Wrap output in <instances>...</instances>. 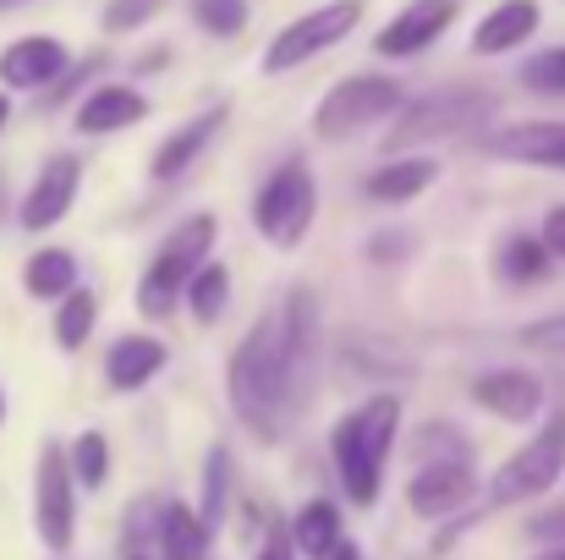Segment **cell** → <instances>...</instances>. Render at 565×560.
<instances>
[{"label": "cell", "mask_w": 565, "mask_h": 560, "mask_svg": "<svg viewBox=\"0 0 565 560\" xmlns=\"http://www.w3.org/2000/svg\"><path fill=\"white\" fill-rule=\"evenodd\" d=\"M401 429V401L390 390L369 395L363 406H352L335 429H330V456H335V478L347 489L352 506H374L379 484H384V462Z\"/></svg>", "instance_id": "obj_1"}, {"label": "cell", "mask_w": 565, "mask_h": 560, "mask_svg": "<svg viewBox=\"0 0 565 560\" xmlns=\"http://www.w3.org/2000/svg\"><path fill=\"white\" fill-rule=\"evenodd\" d=\"M225 390H231V412L258 434V440H280L286 423V384H280V347H275V314L258 319L231 363H225Z\"/></svg>", "instance_id": "obj_2"}, {"label": "cell", "mask_w": 565, "mask_h": 560, "mask_svg": "<svg viewBox=\"0 0 565 560\" xmlns=\"http://www.w3.org/2000/svg\"><path fill=\"white\" fill-rule=\"evenodd\" d=\"M214 236H220V220L214 214H192L154 247V258H149L143 281H138V314L143 319H166L182 303V286H188L192 270L209 258Z\"/></svg>", "instance_id": "obj_3"}, {"label": "cell", "mask_w": 565, "mask_h": 560, "mask_svg": "<svg viewBox=\"0 0 565 560\" xmlns=\"http://www.w3.org/2000/svg\"><path fill=\"white\" fill-rule=\"evenodd\" d=\"M313 214H319V187H313L308 160H286L269 182L258 187V198H253L258 236L275 242V247H286V253L313 231Z\"/></svg>", "instance_id": "obj_4"}, {"label": "cell", "mask_w": 565, "mask_h": 560, "mask_svg": "<svg viewBox=\"0 0 565 560\" xmlns=\"http://www.w3.org/2000/svg\"><path fill=\"white\" fill-rule=\"evenodd\" d=\"M494 110H500V99H494L489 88L456 83V88H439V94H423L417 105H406L401 121H395V133H390V144H395V149H412V144L456 138L461 127H478V121H489Z\"/></svg>", "instance_id": "obj_5"}, {"label": "cell", "mask_w": 565, "mask_h": 560, "mask_svg": "<svg viewBox=\"0 0 565 560\" xmlns=\"http://www.w3.org/2000/svg\"><path fill=\"white\" fill-rule=\"evenodd\" d=\"M275 347H280V384H286V412L308 406L313 373H319V303L308 286H291L286 308L275 314Z\"/></svg>", "instance_id": "obj_6"}, {"label": "cell", "mask_w": 565, "mask_h": 560, "mask_svg": "<svg viewBox=\"0 0 565 560\" xmlns=\"http://www.w3.org/2000/svg\"><path fill=\"white\" fill-rule=\"evenodd\" d=\"M565 473V418L555 412L494 478H489V506H522V500H539L561 484Z\"/></svg>", "instance_id": "obj_7"}, {"label": "cell", "mask_w": 565, "mask_h": 560, "mask_svg": "<svg viewBox=\"0 0 565 560\" xmlns=\"http://www.w3.org/2000/svg\"><path fill=\"white\" fill-rule=\"evenodd\" d=\"M401 99H406L401 83L384 77V72L341 77V83L319 99V110H313V133H319V138H352V133H363V127L384 121L390 110H401Z\"/></svg>", "instance_id": "obj_8"}, {"label": "cell", "mask_w": 565, "mask_h": 560, "mask_svg": "<svg viewBox=\"0 0 565 560\" xmlns=\"http://www.w3.org/2000/svg\"><path fill=\"white\" fill-rule=\"evenodd\" d=\"M358 22H363V0H330V6H319V11L286 22V28L269 39V50H264V72L275 77V72H297V66H308L313 55L335 50Z\"/></svg>", "instance_id": "obj_9"}, {"label": "cell", "mask_w": 565, "mask_h": 560, "mask_svg": "<svg viewBox=\"0 0 565 560\" xmlns=\"http://www.w3.org/2000/svg\"><path fill=\"white\" fill-rule=\"evenodd\" d=\"M33 528L44 550H72L77 539V478L66 462V445L44 440L39 445V473H33Z\"/></svg>", "instance_id": "obj_10"}, {"label": "cell", "mask_w": 565, "mask_h": 560, "mask_svg": "<svg viewBox=\"0 0 565 560\" xmlns=\"http://www.w3.org/2000/svg\"><path fill=\"white\" fill-rule=\"evenodd\" d=\"M77 192H83V160H77V155H50L44 171L28 182L22 203H17V225L33 231V236L50 231V225H61V220L72 214Z\"/></svg>", "instance_id": "obj_11"}, {"label": "cell", "mask_w": 565, "mask_h": 560, "mask_svg": "<svg viewBox=\"0 0 565 560\" xmlns=\"http://www.w3.org/2000/svg\"><path fill=\"white\" fill-rule=\"evenodd\" d=\"M472 495H478V478H472V462H467V456H434V462H423V467L412 473V484H406V506H412L417 517H428V522L456 517Z\"/></svg>", "instance_id": "obj_12"}, {"label": "cell", "mask_w": 565, "mask_h": 560, "mask_svg": "<svg viewBox=\"0 0 565 560\" xmlns=\"http://www.w3.org/2000/svg\"><path fill=\"white\" fill-rule=\"evenodd\" d=\"M66 66H72V50L55 33H28V39H11L0 50V83H6V94H44L50 83H61Z\"/></svg>", "instance_id": "obj_13"}, {"label": "cell", "mask_w": 565, "mask_h": 560, "mask_svg": "<svg viewBox=\"0 0 565 560\" xmlns=\"http://www.w3.org/2000/svg\"><path fill=\"white\" fill-rule=\"evenodd\" d=\"M456 22V0H412L401 17H390L384 28H379L374 50L379 55H390V61H406V55H423L445 28Z\"/></svg>", "instance_id": "obj_14"}, {"label": "cell", "mask_w": 565, "mask_h": 560, "mask_svg": "<svg viewBox=\"0 0 565 560\" xmlns=\"http://www.w3.org/2000/svg\"><path fill=\"white\" fill-rule=\"evenodd\" d=\"M472 401L505 423H527L544 412V379L527 369H489L472 379Z\"/></svg>", "instance_id": "obj_15"}, {"label": "cell", "mask_w": 565, "mask_h": 560, "mask_svg": "<svg viewBox=\"0 0 565 560\" xmlns=\"http://www.w3.org/2000/svg\"><path fill=\"white\" fill-rule=\"evenodd\" d=\"M231 121V105H209L203 116H192V121H182L160 149H154V160H149V177L154 182H177V177H188L192 166L203 160V149L220 138V127Z\"/></svg>", "instance_id": "obj_16"}, {"label": "cell", "mask_w": 565, "mask_h": 560, "mask_svg": "<svg viewBox=\"0 0 565 560\" xmlns=\"http://www.w3.org/2000/svg\"><path fill=\"white\" fill-rule=\"evenodd\" d=\"M489 155L516 160V166H550L565 171V121H516L489 133Z\"/></svg>", "instance_id": "obj_17"}, {"label": "cell", "mask_w": 565, "mask_h": 560, "mask_svg": "<svg viewBox=\"0 0 565 560\" xmlns=\"http://www.w3.org/2000/svg\"><path fill=\"white\" fill-rule=\"evenodd\" d=\"M149 116V99L138 94V88H127V83H99L77 110H72V121H77V133H88V138H105V133H127V127H138Z\"/></svg>", "instance_id": "obj_18"}, {"label": "cell", "mask_w": 565, "mask_h": 560, "mask_svg": "<svg viewBox=\"0 0 565 560\" xmlns=\"http://www.w3.org/2000/svg\"><path fill=\"white\" fill-rule=\"evenodd\" d=\"M539 33V0H500L478 28H472V50L478 55H511L516 44H527Z\"/></svg>", "instance_id": "obj_19"}, {"label": "cell", "mask_w": 565, "mask_h": 560, "mask_svg": "<svg viewBox=\"0 0 565 560\" xmlns=\"http://www.w3.org/2000/svg\"><path fill=\"white\" fill-rule=\"evenodd\" d=\"M166 341H154V336H116V347L105 352V379H110V390H143L154 373L166 369Z\"/></svg>", "instance_id": "obj_20"}, {"label": "cell", "mask_w": 565, "mask_h": 560, "mask_svg": "<svg viewBox=\"0 0 565 560\" xmlns=\"http://www.w3.org/2000/svg\"><path fill=\"white\" fill-rule=\"evenodd\" d=\"M209 528L198 522V511L182 506V500H166L160 506V528H154V545H160V560H209Z\"/></svg>", "instance_id": "obj_21"}, {"label": "cell", "mask_w": 565, "mask_h": 560, "mask_svg": "<svg viewBox=\"0 0 565 560\" xmlns=\"http://www.w3.org/2000/svg\"><path fill=\"white\" fill-rule=\"evenodd\" d=\"M439 177V166L428 160V155H401V160H390V166H379L374 177L363 182L369 198L379 203H406V198H417V192H428Z\"/></svg>", "instance_id": "obj_22"}, {"label": "cell", "mask_w": 565, "mask_h": 560, "mask_svg": "<svg viewBox=\"0 0 565 560\" xmlns=\"http://www.w3.org/2000/svg\"><path fill=\"white\" fill-rule=\"evenodd\" d=\"M22 286H28V297H39V303L66 297V292L77 286V253H66V247H39V253H28Z\"/></svg>", "instance_id": "obj_23"}, {"label": "cell", "mask_w": 565, "mask_h": 560, "mask_svg": "<svg viewBox=\"0 0 565 560\" xmlns=\"http://www.w3.org/2000/svg\"><path fill=\"white\" fill-rule=\"evenodd\" d=\"M182 297H188L192 319H198L203 330H209V325H220V319H225V303H231V270H225V264H214V258H203V264L188 275Z\"/></svg>", "instance_id": "obj_24"}, {"label": "cell", "mask_w": 565, "mask_h": 560, "mask_svg": "<svg viewBox=\"0 0 565 560\" xmlns=\"http://www.w3.org/2000/svg\"><path fill=\"white\" fill-rule=\"evenodd\" d=\"M335 539H341V511H335V500H308V506L291 517V545H297V556L324 560L335 550Z\"/></svg>", "instance_id": "obj_25"}, {"label": "cell", "mask_w": 565, "mask_h": 560, "mask_svg": "<svg viewBox=\"0 0 565 560\" xmlns=\"http://www.w3.org/2000/svg\"><path fill=\"white\" fill-rule=\"evenodd\" d=\"M94 325H99V297L88 292V286H72L66 297H55V347H66V352H77L88 336H94Z\"/></svg>", "instance_id": "obj_26"}, {"label": "cell", "mask_w": 565, "mask_h": 560, "mask_svg": "<svg viewBox=\"0 0 565 560\" xmlns=\"http://www.w3.org/2000/svg\"><path fill=\"white\" fill-rule=\"evenodd\" d=\"M198 522L214 533L220 522H225V506H231V451L225 445H214L209 456H203V478H198Z\"/></svg>", "instance_id": "obj_27"}, {"label": "cell", "mask_w": 565, "mask_h": 560, "mask_svg": "<svg viewBox=\"0 0 565 560\" xmlns=\"http://www.w3.org/2000/svg\"><path fill=\"white\" fill-rule=\"evenodd\" d=\"M500 275L511 286H527V281H544L550 275V247L539 236H511L500 242Z\"/></svg>", "instance_id": "obj_28"}, {"label": "cell", "mask_w": 565, "mask_h": 560, "mask_svg": "<svg viewBox=\"0 0 565 560\" xmlns=\"http://www.w3.org/2000/svg\"><path fill=\"white\" fill-rule=\"evenodd\" d=\"M66 462H72L77 489H105V478H110V445H105V434H99V429H83V434L72 440Z\"/></svg>", "instance_id": "obj_29"}, {"label": "cell", "mask_w": 565, "mask_h": 560, "mask_svg": "<svg viewBox=\"0 0 565 560\" xmlns=\"http://www.w3.org/2000/svg\"><path fill=\"white\" fill-rule=\"evenodd\" d=\"M192 22L214 39H231L247 28V0H192Z\"/></svg>", "instance_id": "obj_30"}, {"label": "cell", "mask_w": 565, "mask_h": 560, "mask_svg": "<svg viewBox=\"0 0 565 560\" xmlns=\"http://www.w3.org/2000/svg\"><path fill=\"white\" fill-rule=\"evenodd\" d=\"M522 88H527V94H565V44L533 55V61L522 66Z\"/></svg>", "instance_id": "obj_31"}, {"label": "cell", "mask_w": 565, "mask_h": 560, "mask_svg": "<svg viewBox=\"0 0 565 560\" xmlns=\"http://www.w3.org/2000/svg\"><path fill=\"white\" fill-rule=\"evenodd\" d=\"M166 0H110L105 6V17H99V28L105 33H127V28H143L154 11H160Z\"/></svg>", "instance_id": "obj_32"}, {"label": "cell", "mask_w": 565, "mask_h": 560, "mask_svg": "<svg viewBox=\"0 0 565 560\" xmlns=\"http://www.w3.org/2000/svg\"><path fill=\"white\" fill-rule=\"evenodd\" d=\"M516 341H522V347H539V352H565V314H550V319L522 325Z\"/></svg>", "instance_id": "obj_33"}, {"label": "cell", "mask_w": 565, "mask_h": 560, "mask_svg": "<svg viewBox=\"0 0 565 560\" xmlns=\"http://www.w3.org/2000/svg\"><path fill=\"white\" fill-rule=\"evenodd\" d=\"M539 242L550 247V258H565V203H555V209L544 214V231H539Z\"/></svg>", "instance_id": "obj_34"}, {"label": "cell", "mask_w": 565, "mask_h": 560, "mask_svg": "<svg viewBox=\"0 0 565 560\" xmlns=\"http://www.w3.org/2000/svg\"><path fill=\"white\" fill-rule=\"evenodd\" d=\"M258 560H297V545H291V528H269V539H264V550Z\"/></svg>", "instance_id": "obj_35"}, {"label": "cell", "mask_w": 565, "mask_h": 560, "mask_svg": "<svg viewBox=\"0 0 565 560\" xmlns=\"http://www.w3.org/2000/svg\"><path fill=\"white\" fill-rule=\"evenodd\" d=\"M533 539H565V511L561 517H539L533 522Z\"/></svg>", "instance_id": "obj_36"}, {"label": "cell", "mask_w": 565, "mask_h": 560, "mask_svg": "<svg viewBox=\"0 0 565 560\" xmlns=\"http://www.w3.org/2000/svg\"><path fill=\"white\" fill-rule=\"evenodd\" d=\"M324 560H363V550H358V545H352V539L341 533V539H335V550H330Z\"/></svg>", "instance_id": "obj_37"}, {"label": "cell", "mask_w": 565, "mask_h": 560, "mask_svg": "<svg viewBox=\"0 0 565 560\" xmlns=\"http://www.w3.org/2000/svg\"><path fill=\"white\" fill-rule=\"evenodd\" d=\"M6 121H11V94L0 88V127H6Z\"/></svg>", "instance_id": "obj_38"}, {"label": "cell", "mask_w": 565, "mask_h": 560, "mask_svg": "<svg viewBox=\"0 0 565 560\" xmlns=\"http://www.w3.org/2000/svg\"><path fill=\"white\" fill-rule=\"evenodd\" d=\"M539 560H565V545H561V550H550V556H539Z\"/></svg>", "instance_id": "obj_39"}, {"label": "cell", "mask_w": 565, "mask_h": 560, "mask_svg": "<svg viewBox=\"0 0 565 560\" xmlns=\"http://www.w3.org/2000/svg\"><path fill=\"white\" fill-rule=\"evenodd\" d=\"M0 423H6V390H0Z\"/></svg>", "instance_id": "obj_40"}, {"label": "cell", "mask_w": 565, "mask_h": 560, "mask_svg": "<svg viewBox=\"0 0 565 560\" xmlns=\"http://www.w3.org/2000/svg\"><path fill=\"white\" fill-rule=\"evenodd\" d=\"M127 560H149V556H143V550H132V556H127Z\"/></svg>", "instance_id": "obj_41"}]
</instances>
